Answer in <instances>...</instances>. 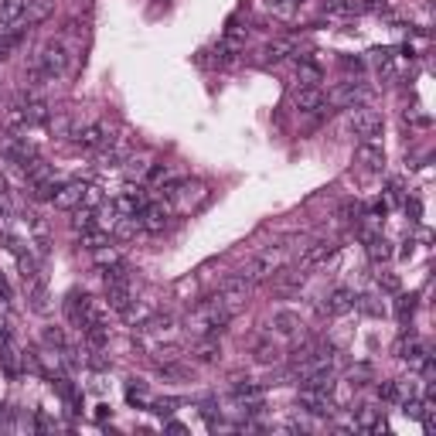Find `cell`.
I'll return each instance as SVG.
<instances>
[{"label": "cell", "instance_id": "2", "mask_svg": "<svg viewBox=\"0 0 436 436\" xmlns=\"http://www.w3.org/2000/svg\"><path fill=\"white\" fill-rule=\"evenodd\" d=\"M69 58H72V51H69L65 38H48L38 48V55H35V65L48 76V82H55L58 76L69 72Z\"/></svg>", "mask_w": 436, "mask_h": 436}, {"label": "cell", "instance_id": "43", "mask_svg": "<svg viewBox=\"0 0 436 436\" xmlns=\"http://www.w3.org/2000/svg\"><path fill=\"white\" fill-rule=\"evenodd\" d=\"M126 396H130V402H137V399L143 402V399H147V385H143L140 378H133V382L126 385Z\"/></svg>", "mask_w": 436, "mask_h": 436}, {"label": "cell", "instance_id": "27", "mask_svg": "<svg viewBox=\"0 0 436 436\" xmlns=\"http://www.w3.org/2000/svg\"><path fill=\"white\" fill-rule=\"evenodd\" d=\"M28 300H31V311H35V314H48V311H51V304H48V290H44L41 279L28 283Z\"/></svg>", "mask_w": 436, "mask_h": 436}, {"label": "cell", "instance_id": "16", "mask_svg": "<svg viewBox=\"0 0 436 436\" xmlns=\"http://www.w3.org/2000/svg\"><path fill=\"white\" fill-rule=\"evenodd\" d=\"M82 191H85V184L82 181H69V184H62V188H55V208H62V211H72V208H79L82 204Z\"/></svg>", "mask_w": 436, "mask_h": 436}, {"label": "cell", "instance_id": "1", "mask_svg": "<svg viewBox=\"0 0 436 436\" xmlns=\"http://www.w3.org/2000/svg\"><path fill=\"white\" fill-rule=\"evenodd\" d=\"M232 317H236V314H232V311H229L218 297H215V300L198 304V307L188 314V327H191L198 338H204V334H215V338H218V334L232 324Z\"/></svg>", "mask_w": 436, "mask_h": 436}, {"label": "cell", "instance_id": "48", "mask_svg": "<svg viewBox=\"0 0 436 436\" xmlns=\"http://www.w3.org/2000/svg\"><path fill=\"white\" fill-rule=\"evenodd\" d=\"M368 7L372 10H385V0H368Z\"/></svg>", "mask_w": 436, "mask_h": 436}, {"label": "cell", "instance_id": "25", "mask_svg": "<svg viewBox=\"0 0 436 436\" xmlns=\"http://www.w3.org/2000/svg\"><path fill=\"white\" fill-rule=\"evenodd\" d=\"M365 242H368V259H372V263H389V259H392V245L382 236L365 232Z\"/></svg>", "mask_w": 436, "mask_h": 436}, {"label": "cell", "instance_id": "38", "mask_svg": "<svg viewBox=\"0 0 436 436\" xmlns=\"http://www.w3.org/2000/svg\"><path fill=\"white\" fill-rule=\"evenodd\" d=\"M256 361H263V365L279 361V348L277 345H270V341H259V345H256Z\"/></svg>", "mask_w": 436, "mask_h": 436}, {"label": "cell", "instance_id": "24", "mask_svg": "<svg viewBox=\"0 0 436 436\" xmlns=\"http://www.w3.org/2000/svg\"><path fill=\"white\" fill-rule=\"evenodd\" d=\"M51 10H55V0H28L24 28H31V24H41V21H48V17H51Z\"/></svg>", "mask_w": 436, "mask_h": 436}, {"label": "cell", "instance_id": "4", "mask_svg": "<svg viewBox=\"0 0 436 436\" xmlns=\"http://www.w3.org/2000/svg\"><path fill=\"white\" fill-rule=\"evenodd\" d=\"M348 133H355L361 143L375 140L382 133V116L368 106H358V110H348Z\"/></svg>", "mask_w": 436, "mask_h": 436}, {"label": "cell", "instance_id": "18", "mask_svg": "<svg viewBox=\"0 0 436 436\" xmlns=\"http://www.w3.org/2000/svg\"><path fill=\"white\" fill-rule=\"evenodd\" d=\"M334 252H338V242H327V238H324V242H314L311 249H304V256H300V266H304V270L320 266V263H327Z\"/></svg>", "mask_w": 436, "mask_h": 436}, {"label": "cell", "instance_id": "8", "mask_svg": "<svg viewBox=\"0 0 436 436\" xmlns=\"http://www.w3.org/2000/svg\"><path fill=\"white\" fill-rule=\"evenodd\" d=\"M368 99H372V92H368L361 82H345V85H338V89L331 92V103H334V106H341V110L368 106Z\"/></svg>", "mask_w": 436, "mask_h": 436}, {"label": "cell", "instance_id": "35", "mask_svg": "<svg viewBox=\"0 0 436 436\" xmlns=\"http://www.w3.org/2000/svg\"><path fill=\"white\" fill-rule=\"evenodd\" d=\"M92 259H96L103 270H110V266H119V263H123V259H119V252L110 245V242H106V245H99V249H92Z\"/></svg>", "mask_w": 436, "mask_h": 436}, {"label": "cell", "instance_id": "26", "mask_svg": "<svg viewBox=\"0 0 436 436\" xmlns=\"http://www.w3.org/2000/svg\"><path fill=\"white\" fill-rule=\"evenodd\" d=\"M137 232H143L137 215H116V222H113V236L123 238V242H130V238H137Z\"/></svg>", "mask_w": 436, "mask_h": 436}, {"label": "cell", "instance_id": "14", "mask_svg": "<svg viewBox=\"0 0 436 436\" xmlns=\"http://www.w3.org/2000/svg\"><path fill=\"white\" fill-rule=\"evenodd\" d=\"M396 351H399V358H402L409 368H423V365L430 361V351H426V345H423L419 338H402Z\"/></svg>", "mask_w": 436, "mask_h": 436}, {"label": "cell", "instance_id": "20", "mask_svg": "<svg viewBox=\"0 0 436 436\" xmlns=\"http://www.w3.org/2000/svg\"><path fill=\"white\" fill-rule=\"evenodd\" d=\"M24 14H28V0H0V24H24Z\"/></svg>", "mask_w": 436, "mask_h": 436}, {"label": "cell", "instance_id": "11", "mask_svg": "<svg viewBox=\"0 0 436 436\" xmlns=\"http://www.w3.org/2000/svg\"><path fill=\"white\" fill-rule=\"evenodd\" d=\"M137 218H140V229L150 232V236H160V232L171 229V208H167V204H150V201H147V208H143Z\"/></svg>", "mask_w": 436, "mask_h": 436}, {"label": "cell", "instance_id": "40", "mask_svg": "<svg viewBox=\"0 0 436 436\" xmlns=\"http://www.w3.org/2000/svg\"><path fill=\"white\" fill-rule=\"evenodd\" d=\"M177 406H181V402H177V399H171V396H167V399H154V402H150V409H154L157 416H171Z\"/></svg>", "mask_w": 436, "mask_h": 436}, {"label": "cell", "instance_id": "7", "mask_svg": "<svg viewBox=\"0 0 436 436\" xmlns=\"http://www.w3.org/2000/svg\"><path fill=\"white\" fill-rule=\"evenodd\" d=\"M297 402H300V409H307L311 416H334V409H338L327 389H304V385H300Z\"/></svg>", "mask_w": 436, "mask_h": 436}, {"label": "cell", "instance_id": "31", "mask_svg": "<svg viewBox=\"0 0 436 436\" xmlns=\"http://www.w3.org/2000/svg\"><path fill=\"white\" fill-rule=\"evenodd\" d=\"M24 222H28V232H31V236H35V242H38V252H44V249H48V225H44V218L31 211Z\"/></svg>", "mask_w": 436, "mask_h": 436}, {"label": "cell", "instance_id": "32", "mask_svg": "<svg viewBox=\"0 0 436 436\" xmlns=\"http://www.w3.org/2000/svg\"><path fill=\"white\" fill-rule=\"evenodd\" d=\"M123 171H126V177H130V181H140V177H147V174H150V160H147V157H126V160H123Z\"/></svg>", "mask_w": 436, "mask_h": 436}, {"label": "cell", "instance_id": "19", "mask_svg": "<svg viewBox=\"0 0 436 436\" xmlns=\"http://www.w3.org/2000/svg\"><path fill=\"white\" fill-rule=\"evenodd\" d=\"M21 110H24V119H28V126H35V123H48V103L41 99L38 92H31V96H24L21 103H17Z\"/></svg>", "mask_w": 436, "mask_h": 436}, {"label": "cell", "instance_id": "3", "mask_svg": "<svg viewBox=\"0 0 436 436\" xmlns=\"http://www.w3.org/2000/svg\"><path fill=\"white\" fill-rule=\"evenodd\" d=\"M103 279H106V307L123 314V311L133 304V283L126 277L123 263H119V266H110V270L103 273Z\"/></svg>", "mask_w": 436, "mask_h": 436}, {"label": "cell", "instance_id": "30", "mask_svg": "<svg viewBox=\"0 0 436 436\" xmlns=\"http://www.w3.org/2000/svg\"><path fill=\"white\" fill-rule=\"evenodd\" d=\"M89 229H96V208H72V232H89Z\"/></svg>", "mask_w": 436, "mask_h": 436}, {"label": "cell", "instance_id": "21", "mask_svg": "<svg viewBox=\"0 0 436 436\" xmlns=\"http://www.w3.org/2000/svg\"><path fill=\"white\" fill-rule=\"evenodd\" d=\"M270 327H273L277 334H283V338H293L304 324H300V314H293V311H277L273 320H270Z\"/></svg>", "mask_w": 436, "mask_h": 436}, {"label": "cell", "instance_id": "41", "mask_svg": "<svg viewBox=\"0 0 436 436\" xmlns=\"http://www.w3.org/2000/svg\"><path fill=\"white\" fill-rule=\"evenodd\" d=\"M82 204H85V208H99V204H103V195H99V188L85 184V191H82Z\"/></svg>", "mask_w": 436, "mask_h": 436}, {"label": "cell", "instance_id": "17", "mask_svg": "<svg viewBox=\"0 0 436 436\" xmlns=\"http://www.w3.org/2000/svg\"><path fill=\"white\" fill-rule=\"evenodd\" d=\"M191 358L198 361V365H215L218 358H222V345H218V338L215 334H204L195 341V348H191Z\"/></svg>", "mask_w": 436, "mask_h": 436}, {"label": "cell", "instance_id": "33", "mask_svg": "<svg viewBox=\"0 0 436 436\" xmlns=\"http://www.w3.org/2000/svg\"><path fill=\"white\" fill-rule=\"evenodd\" d=\"M14 252H17V266H21V279L24 283H35V279H41L38 277V259L35 256H24L17 245H14Z\"/></svg>", "mask_w": 436, "mask_h": 436}, {"label": "cell", "instance_id": "22", "mask_svg": "<svg viewBox=\"0 0 436 436\" xmlns=\"http://www.w3.org/2000/svg\"><path fill=\"white\" fill-rule=\"evenodd\" d=\"M290 55H297V44H293V41H286V38L270 41V44L263 48V58H266L270 65H279V62H286Z\"/></svg>", "mask_w": 436, "mask_h": 436}, {"label": "cell", "instance_id": "23", "mask_svg": "<svg viewBox=\"0 0 436 436\" xmlns=\"http://www.w3.org/2000/svg\"><path fill=\"white\" fill-rule=\"evenodd\" d=\"M358 164H365L368 171H382V167H385V150L375 147V143L368 140V143L358 147Z\"/></svg>", "mask_w": 436, "mask_h": 436}, {"label": "cell", "instance_id": "47", "mask_svg": "<svg viewBox=\"0 0 436 436\" xmlns=\"http://www.w3.org/2000/svg\"><path fill=\"white\" fill-rule=\"evenodd\" d=\"M345 69H351V72H361V69H365V65H361V62H351V58H345Z\"/></svg>", "mask_w": 436, "mask_h": 436}, {"label": "cell", "instance_id": "6", "mask_svg": "<svg viewBox=\"0 0 436 436\" xmlns=\"http://www.w3.org/2000/svg\"><path fill=\"white\" fill-rule=\"evenodd\" d=\"M279 263H283V252L279 249H266L263 256H256L238 277L242 279H249V283H259V279H270V277H277L279 273Z\"/></svg>", "mask_w": 436, "mask_h": 436}, {"label": "cell", "instance_id": "12", "mask_svg": "<svg viewBox=\"0 0 436 436\" xmlns=\"http://www.w3.org/2000/svg\"><path fill=\"white\" fill-rule=\"evenodd\" d=\"M113 208H116V215H140L147 208V191L140 184H126L123 195L113 201Z\"/></svg>", "mask_w": 436, "mask_h": 436}, {"label": "cell", "instance_id": "10", "mask_svg": "<svg viewBox=\"0 0 436 436\" xmlns=\"http://www.w3.org/2000/svg\"><path fill=\"white\" fill-rule=\"evenodd\" d=\"M249 279H242V277H225L222 279V286H218V300L236 314L238 307H245V297H249Z\"/></svg>", "mask_w": 436, "mask_h": 436}, {"label": "cell", "instance_id": "29", "mask_svg": "<svg viewBox=\"0 0 436 436\" xmlns=\"http://www.w3.org/2000/svg\"><path fill=\"white\" fill-rule=\"evenodd\" d=\"M320 10L331 17H351L358 14V3L355 0H320Z\"/></svg>", "mask_w": 436, "mask_h": 436}, {"label": "cell", "instance_id": "5", "mask_svg": "<svg viewBox=\"0 0 436 436\" xmlns=\"http://www.w3.org/2000/svg\"><path fill=\"white\" fill-rule=\"evenodd\" d=\"M72 140H76V147L82 150H99V147H106L113 137H110V126L103 123V119H89V123H82L72 130Z\"/></svg>", "mask_w": 436, "mask_h": 436}, {"label": "cell", "instance_id": "46", "mask_svg": "<svg viewBox=\"0 0 436 436\" xmlns=\"http://www.w3.org/2000/svg\"><path fill=\"white\" fill-rule=\"evenodd\" d=\"M0 300L7 304V300H14V293H10V286H7V279L0 277Z\"/></svg>", "mask_w": 436, "mask_h": 436}, {"label": "cell", "instance_id": "13", "mask_svg": "<svg viewBox=\"0 0 436 436\" xmlns=\"http://www.w3.org/2000/svg\"><path fill=\"white\" fill-rule=\"evenodd\" d=\"M293 110L304 113V116L320 113V110H324V92H320L317 85H300V89L293 92Z\"/></svg>", "mask_w": 436, "mask_h": 436}, {"label": "cell", "instance_id": "44", "mask_svg": "<svg viewBox=\"0 0 436 436\" xmlns=\"http://www.w3.org/2000/svg\"><path fill=\"white\" fill-rule=\"evenodd\" d=\"M378 286H382L385 293H399V277L396 273H378Z\"/></svg>", "mask_w": 436, "mask_h": 436}, {"label": "cell", "instance_id": "37", "mask_svg": "<svg viewBox=\"0 0 436 436\" xmlns=\"http://www.w3.org/2000/svg\"><path fill=\"white\" fill-rule=\"evenodd\" d=\"M110 242V232H103V229H89V232H82V245L92 252V249H99V245H106Z\"/></svg>", "mask_w": 436, "mask_h": 436}, {"label": "cell", "instance_id": "36", "mask_svg": "<svg viewBox=\"0 0 436 436\" xmlns=\"http://www.w3.org/2000/svg\"><path fill=\"white\" fill-rule=\"evenodd\" d=\"M297 79L304 82V85H317L324 76H320V69L314 62H307V58H300V65H297Z\"/></svg>", "mask_w": 436, "mask_h": 436}, {"label": "cell", "instance_id": "28", "mask_svg": "<svg viewBox=\"0 0 436 436\" xmlns=\"http://www.w3.org/2000/svg\"><path fill=\"white\" fill-rule=\"evenodd\" d=\"M232 396L242 399V402H256V399L263 396V385H259V382H252V378H236Z\"/></svg>", "mask_w": 436, "mask_h": 436}, {"label": "cell", "instance_id": "45", "mask_svg": "<svg viewBox=\"0 0 436 436\" xmlns=\"http://www.w3.org/2000/svg\"><path fill=\"white\" fill-rule=\"evenodd\" d=\"M355 304H358V307H361V311H365V314H375V317L382 314V307L375 304V297H358Z\"/></svg>", "mask_w": 436, "mask_h": 436}, {"label": "cell", "instance_id": "34", "mask_svg": "<svg viewBox=\"0 0 436 436\" xmlns=\"http://www.w3.org/2000/svg\"><path fill=\"white\" fill-rule=\"evenodd\" d=\"M41 341L51 348V351H65L69 341H65V331L62 327H41Z\"/></svg>", "mask_w": 436, "mask_h": 436}, {"label": "cell", "instance_id": "9", "mask_svg": "<svg viewBox=\"0 0 436 436\" xmlns=\"http://www.w3.org/2000/svg\"><path fill=\"white\" fill-rule=\"evenodd\" d=\"M167 201H174L177 211H195L201 201H208V188H204L201 181H188V177H184V184H181Z\"/></svg>", "mask_w": 436, "mask_h": 436}, {"label": "cell", "instance_id": "42", "mask_svg": "<svg viewBox=\"0 0 436 436\" xmlns=\"http://www.w3.org/2000/svg\"><path fill=\"white\" fill-rule=\"evenodd\" d=\"M270 7L277 10L279 17H290V14H293V10H297L300 3H297V0H270Z\"/></svg>", "mask_w": 436, "mask_h": 436}, {"label": "cell", "instance_id": "39", "mask_svg": "<svg viewBox=\"0 0 436 436\" xmlns=\"http://www.w3.org/2000/svg\"><path fill=\"white\" fill-rule=\"evenodd\" d=\"M412 311H416V297H412V293H409V297H399V304H396L399 320H409L412 317Z\"/></svg>", "mask_w": 436, "mask_h": 436}, {"label": "cell", "instance_id": "15", "mask_svg": "<svg viewBox=\"0 0 436 436\" xmlns=\"http://www.w3.org/2000/svg\"><path fill=\"white\" fill-rule=\"evenodd\" d=\"M351 307H355V293H351L348 286H338V290H331L327 300L320 304V314H334V317H338V314H348Z\"/></svg>", "mask_w": 436, "mask_h": 436}]
</instances>
